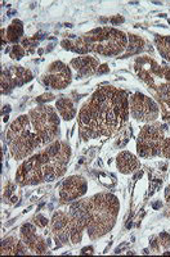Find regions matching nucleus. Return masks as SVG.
Listing matches in <instances>:
<instances>
[{
  "instance_id": "5701e85b",
  "label": "nucleus",
  "mask_w": 170,
  "mask_h": 257,
  "mask_svg": "<svg viewBox=\"0 0 170 257\" xmlns=\"http://www.w3.org/2000/svg\"><path fill=\"white\" fill-rule=\"evenodd\" d=\"M24 56H25V49L24 47H21V45L16 44L9 49V57H11V58L21 59Z\"/></svg>"
},
{
  "instance_id": "f257e3e1",
  "label": "nucleus",
  "mask_w": 170,
  "mask_h": 257,
  "mask_svg": "<svg viewBox=\"0 0 170 257\" xmlns=\"http://www.w3.org/2000/svg\"><path fill=\"white\" fill-rule=\"evenodd\" d=\"M129 98L121 89H98L79 112V128L82 139L111 137L129 118Z\"/></svg>"
},
{
  "instance_id": "ddd939ff",
  "label": "nucleus",
  "mask_w": 170,
  "mask_h": 257,
  "mask_svg": "<svg viewBox=\"0 0 170 257\" xmlns=\"http://www.w3.org/2000/svg\"><path fill=\"white\" fill-rule=\"evenodd\" d=\"M88 185L87 180L82 176L73 175L66 179L59 189V201L61 203H70L81 198L87 193Z\"/></svg>"
},
{
  "instance_id": "c85d7f7f",
  "label": "nucleus",
  "mask_w": 170,
  "mask_h": 257,
  "mask_svg": "<svg viewBox=\"0 0 170 257\" xmlns=\"http://www.w3.org/2000/svg\"><path fill=\"white\" fill-rule=\"evenodd\" d=\"M110 71V67L107 66V64H102V66H100V68L97 70V73L98 75H103V73H107Z\"/></svg>"
},
{
  "instance_id": "412c9836",
  "label": "nucleus",
  "mask_w": 170,
  "mask_h": 257,
  "mask_svg": "<svg viewBox=\"0 0 170 257\" xmlns=\"http://www.w3.org/2000/svg\"><path fill=\"white\" fill-rule=\"evenodd\" d=\"M143 45H144L143 39L139 38V36H137V35H133V34H130L129 45H128V48H126L125 53H124L121 58H126V57L134 56V54L141 53V50L143 49Z\"/></svg>"
},
{
  "instance_id": "39448f33",
  "label": "nucleus",
  "mask_w": 170,
  "mask_h": 257,
  "mask_svg": "<svg viewBox=\"0 0 170 257\" xmlns=\"http://www.w3.org/2000/svg\"><path fill=\"white\" fill-rule=\"evenodd\" d=\"M7 144L16 161L29 158L36 149L44 147L30 123L29 114L20 116L9 126L7 132Z\"/></svg>"
},
{
  "instance_id": "f3484780",
  "label": "nucleus",
  "mask_w": 170,
  "mask_h": 257,
  "mask_svg": "<svg viewBox=\"0 0 170 257\" xmlns=\"http://www.w3.org/2000/svg\"><path fill=\"white\" fill-rule=\"evenodd\" d=\"M29 248L22 240L15 237H9L2 242V254H27Z\"/></svg>"
},
{
  "instance_id": "2eb2a0df",
  "label": "nucleus",
  "mask_w": 170,
  "mask_h": 257,
  "mask_svg": "<svg viewBox=\"0 0 170 257\" xmlns=\"http://www.w3.org/2000/svg\"><path fill=\"white\" fill-rule=\"evenodd\" d=\"M71 67L77 72V79L88 77L94 75L98 70V61L93 57H77L70 63Z\"/></svg>"
},
{
  "instance_id": "4be33fe9",
  "label": "nucleus",
  "mask_w": 170,
  "mask_h": 257,
  "mask_svg": "<svg viewBox=\"0 0 170 257\" xmlns=\"http://www.w3.org/2000/svg\"><path fill=\"white\" fill-rule=\"evenodd\" d=\"M155 44L158 53L170 62V36L155 35Z\"/></svg>"
},
{
  "instance_id": "473e14b6",
  "label": "nucleus",
  "mask_w": 170,
  "mask_h": 257,
  "mask_svg": "<svg viewBox=\"0 0 170 257\" xmlns=\"http://www.w3.org/2000/svg\"><path fill=\"white\" fill-rule=\"evenodd\" d=\"M169 126H170V122H169Z\"/></svg>"
},
{
  "instance_id": "7ed1b4c3",
  "label": "nucleus",
  "mask_w": 170,
  "mask_h": 257,
  "mask_svg": "<svg viewBox=\"0 0 170 257\" xmlns=\"http://www.w3.org/2000/svg\"><path fill=\"white\" fill-rule=\"evenodd\" d=\"M134 70L137 76L152 91L161 108L162 120H170V66L158 64L151 57L143 56L135 59Z\"/></svg>"
},
{
  "instance_id": "0eeeda50",
  "label": "nucleus",
  "mask_w": 170,
  "mask_h": 257,
  "mask_svg": "<svg viewBox=\"0 0 170 257\" xmlns=\"http://www.w3.org/2000/svg\"><path fill=\"white\" fill-rule=\"evenodd\" d=\"M166 126L148 123L141 128L137 139V152L143 158L164 157L170 160V137H166Z\"/></svg>"
},
{
  "instance_id": "20e7f679",
  "label": "nucleus",
  "mask_w": 170,
  "mask_h": 257,
  "mask_svg": "<svg viewBox=\"0 0 170 257\" xmlns=\"http://www.w3.org/2000/svg\"><path fill=\"white\" fill-rule=\"evenodd\" d=\"M120 202L111 193H98L87 198V233L91 240H97L112 230L118 219Z\"/></svg>"
},
{
  "instance_id": "a878e982",
  "label": "nucleus",
  "mask_w": 170,
  "mask_h": 257,
  "mask_svg": "<svg viewBox=\"0 0 170 257\" xmlns=\"http://www.w3.org/2000/svg\"><path fill=\"white\" fill-rule=\"evenodd\" d=\"M53 99H54V95H53V94H50V93H48V94H44V95L39 96L38 99H36V102H38V103H45V102H50V100H53Z\"/></svg>"
},
{
  "instance_id": "423d86ee",
  "label": "nucleus",
  "mask_w": 170,
  "mask_h": 257,
  "mask_svg": "<svg viewBox=\"0 0 170 257\" xmlns=\"http://www.w3.org/2000/svg\"><path fill=\"white\" fill-rule=\"evenodd\" d=\"M88 52L103 57L120 56L128 48V38L123 31L114 27H98L81 36Z\"/></svg>"
},
{
  "instance_id": "f03ea898",
  "label": "nucleus",
  "mask_w": 170,
  "mask_h": 257,
  "mask_svg": "<svg viewBox=\"0 0 170 257\" xmlns=\"http://www.w3.org/2000/svg\"><path fill=\"white\" fill-rule=\"evenodd\" d=\"M70 157V146L66 142L54 141L20 165L16 173V183L26 187L56 180L65 175Z\"/></svg>"
},
{
  "instance_id": "b1692460",
  "label": "nucleus",
  "mask_w": 170,
  "mask_h": 257,
  "mask_svg": "<svg viewBox=\"0 0 170 257\" xmlns=\"http://www.w3.org/2000/svg\"><path fill=\"white\" fill-rule=\"evenodd\" d=\"M158 242H160V245L164 247L165 249L170 248V235L167 233H161L158 235Z\"/></svg>"
},
{
  "instance_id": "4468645a",
  "label": "nucleus",
  "mask_w": 170,
  "mask_h": 257,
  "mask_svg": "<svg viewBox=\"0 0 170 257\" xmlns=\"http://www.w3.org/2000/svg\"><path fill=\"white\" fill-rule=\"evenodd\" d=\"M21 240L26 244L30 252L35 254H47L48 253V242H44V239L36 233V228L33 224L22 225L20 230Z\"/></svg>"
},
{
  "instance_id": "a211bd4d",
  "label": "nucleus",
  "mask_w": 170,
  "mask_h": 257,
  "mask_svg": "<svg viewBox=\"0 0 170 257\" xmlns=\"http://www.w3.org/2000/svg\"><path fill=\"white\" fill-rule=\"evenodd\" d=\"M56 108L58 111L59 116L66 121H71L72 118H75L76 116V108H75V104H73L72 100L67 96H62L57 100Z\"/></svg>"
},
{
  "instance_id": "c756f323",
  "label": "nucleus",
  "mask_w": 170,
  "mask_h": 257,
  "mask_svg": "<svg viewBox=\"0 0 170 257\" xmlns=\"http://www.w3.org/2000/svg\"><path fill=\"white\" fill-rule=\"evenodd\" d=\"M165 198H166L167 205L170 206V185L166 188V190H165Z\"/></svg>"
},
{
  "instance_id": "aec40b11",
  "label": "nucleus",
  "mask_w": 170,
  "mask_h": 257,
  "mask_svg": "<svg viewBox=\"0 0 170 257\" xmlns=\"http://www.w3.org/2000/svg\"><path fill=\"white\" fill-rule=\"evenodd\" d=\"M61 45L65 48L66 50H71V52L79 53V54H87V53H88V49H87V47H85L82 38L76 39L73 35H71L70 39L62 40Z\"/></svg>"
},
{
  "instance_id": "7c9ffc66",
  "label": "nucleus",
  "mask_w": 170,
  "mask_h": 257,
  "mask_svg": "<svg viewBox=\"0 0 170 257\" xmlns=\"http://www.w3.org/2000/svg\"><path fill=\"white\" fill-rule=\"evenodd\" d=\"M93 253V248L92 247H87V248H84L81 251V254H92Z\"/></svg>"
},
{
  "instance_id": "6e6552de",
  "label": "nucleus",
  "mask_w": 170,
  "mask_h": 257,
  "mask_svg": "<svg viewBox=\"0 0 170 257\" xmlns=\"http://www.w3.org/2000/svg\"><path fill=\"white\" fill-rule=\"evenodd\" d=\"M30 123L44 146L53 143L61 134L59 118L56 109L49 105H40L29 112Z\"/></svg>"
},
{
  "instance_id": "2f4dec72",
  "label": "nucleus",
  "mask_w": 170,
  "mask_h": 257,
  "mask_svg": "<svg viewBox=\"0 0 170 257\" xmlns=\"http://www.w3.org/2000/svg\"><path fill=\"white\" fill-rule=\"evenodd\" d=\"M160 206H161V203H155V205H153V208H155V210H156V208H158V207H160Z\"/></svg>"
},
{
  "instance_id": "393cba45",
  "label": "nucleus",
  "mask_w": 170,
  "mask_h": 257,
  "mask_svg": "<svg viewBox=\"0 0 170 257\" xmlns=\"http://www.w3.org/2000/svg\"><path fill=\"white\" fill-rule=\"evenodd\" d=\"M34 222H35V225L38 228H45V226H48V224H49L47 217H44L43 215H40V213H38V215L34 217Z\"/></svg>"
},
{
  "instance_id": "9d476101",
  "label": "nucleus",
  "mask_w": 170,
  "mask_h": 257,
  "mask_svg": "<svg viewBox=\"0 0 170 257\" xmlns=\"http://www.w3.org/2000/svg\"><path fill=\"white\" fill-rule=\"evenodd\" d=\"M129 112L134 120L151 123L158 118L160 107L152 98L137 93L129 99Z\"/></svg>"
},
{
  "instance_id": "cd10ccee",
  "label": "nucleus",
  "mask_w": 170,
  "mask_h": 257,
  "mask_svg": "<svg viewBox=\"0 0 170 257\" xmlns=\"http://www.w3.org/2000/svg\"><path fill=\"white\" fill-rule=\"evenodd\" d=\"M110 22H111V25H120L124 22V17L123 16H115V17L110 18Z\"/></svg>"
},
{
  "instance_id": "f8f14e48",
  "label": "nucleus",
  "mask_w": 170,
  "mask_h": 257,
  "mask_svg": "<svg viewBox=\"0 0 170 257\" xmlns=\"http://www.w3.org/2000/svg\"><path fill=\"white\" fill-rule=\"evenodd\" d=\"M33 80L31 71L21 66H9L2 72V94H8L15 88Z\"/></svg>"
},
{
  "instance_id": "6ab92c4d",
  "label": "nucleus",
  "mask_w": 170,
  "mask_h": 257,
  "mask_svg": "<svg viewBox=\"0 0 170 257\" xmlns=\"http://www.w3.org/2000/svg\"><path fill=\"white\" fill-rule=\"evenodd\" d=\"M2 34H3L4 43H6L7 39V43H13L16 45L21 36L24 35V24L20 20H15L12 24L9 25L8 29L2 31Z\"/></svg>"
},
{
  "instance_id": "dca6fc26",
  "label": "nucleus",
  "mask_w": 170,
  "mask_h": 257,
  "mask_svg": "<svg viewBox=\"0 0 170 257\" xmlns=\"http://www.w3.org/2000/svg\"><path fill=\"white\" fill-rule=\"evenodd\" d=\"M116 165H118V169L121 174H130L141 166L138 158L128 151L119 153L118 158H116Z\"/></svg>"
},
{
  "instance_id": "bb28decb",
  "label": "nucleus",
  "mask_w": 170,
  "mask_h": 257,
  "mask_svg": "<svg viewBox=\"0 0 170 257\" xmlns=\"http://www.w3.org/2000/svg\"><path fill=\"white\" fill-rule=\"evenodd\" d=\"M160 248H161V245H160V242H158V238H152L151 249H152L153 252H160Z\"/></svg>"
},
{
  "instance_id": "9b49d317",
  "label": "nucleus",
  "mask_w": 170,
  "mask_h": 257,
  "mask_svg": "<svg viewBox=\"0 0 170 257\" xmlns=\"http://www.w3.org/2000/svg\"><path fill=\"white\" fill-rule=\"evenodd\" d=\"M72 81V75H71L70 68L65 63L57 61L53 62L48 67L47 72L41 77V82L50 89L62 90L67 88Z\"/></svg>"
},
{
  "instance_id": "1a4fd4ad",
  "label": "nucleus",
  "mask_w": 170,
  "mask_h": 257,
  "mask_svg": "<svg viewBox=\"0 0 170 257\" xmlns=\"http://www.w3.org/2000/svg\"><path fill=\"white\" fill-rule=\"evenodd\" d=\"M66 219L71 244H79L87 229V199L72 202L66 211Z\"/></svg>"
}]
</instances>
